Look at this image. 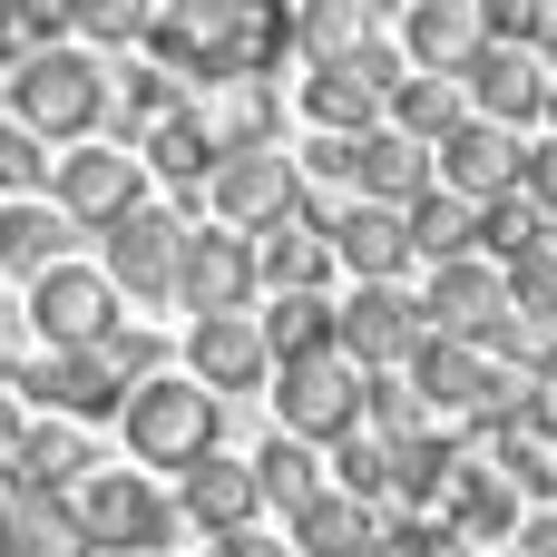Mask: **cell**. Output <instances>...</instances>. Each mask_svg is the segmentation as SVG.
I'll list each match as a JSON object with an SVG mask.
<instances>
[{
	"mask_svg": "<svg viewBox=\"0 0 557 557\" xmlns=\"http://www.w3.org/2000/svg\"><path fill=\"white\" fill-rule=\"evenodd\" d=\"M294 49V20L274 0H166L147 10V69L196 88H245Z\"/></svg>",
	"mask_w": 557,
	"mask_h": 557,
	"instance_id": "6da1fadb",
	"label": "cell"
},
{
	"mask_svg": "<svg viewBox=\"0 0 557 557\" xmlns=\"http://www.w3.org/2000/svg\"><path fill=\"white\" fill-rule=\"evenodd\" d=\"M0 108H10V127H29L39 147H59V137H78V147H88V127L108 117V69H98L78 39L29 49V59L0 78Z\"/></svg>",
	"mask_w": 557,
	"mask_h": 557,
	"instance_id": "7a4b0ae2",
	"label": "cell"
},
{
	"mask_svg": "<svg viewBox=\"0 0 557 557\" xmlns=\"http://www.w3.org/2000/svg\"><path fill=\"white\" fill-rule=\"evenodd\" d=\"M69 519H78L88 557H157L166 548V499H157L147 470H88L69 490Z\"/></svg>",
	"mask_w": 557,
	"mask_h": 557,
	"instance_id": "3957f363",
	"label": "cell"
},
{
	"mask_svg": "<svg viewBox=\"0 0 557 557\" xmlns=\"http://www.w3.org/2000/svg\"><path fill=\"white\" fill-rule=\"evenodd\" d=\"M392 88H401V59L362 39V49L304 69V117H313L323 137H372V127L392 117Z\"/></svg>",
	"mask_w": 557,
	"mask_h": 557,
	"instance_id": "277c9868",
	"label": "cell"
},
{
	"mask_svg": "<svg viewBox=\"0 0 557 557\" xmlns=\"http://www.w3.org/2000/svg\"><path fill=\"white\" fill-rule=\"evenodd\" d=\"M117 431H127V450L147 470H196L215 450V392H196V382H137L127 411H117Z\"/></svg>",
	"mask_w": 557,
	"mask_h": 557,
	"instance_id": "5b68a950",
	"label": "cell"
},
{
	"mask_svg": "<svg viewBox=\"0 0 557 557\" xmlns=\"http://www.w3.org/2000/svg\"><path fill=\"white\" fill-rule=\"evenodd\" d=\"M421 343H431V323H421V304H411V294H392V284H362L352 304H333V352H343L362 382L401 372Z\"/></svg>",
	"mask_w": 557,
	"mask_h": 557,
	"instance_id": "8992f818",
	"label": "cell"
},
{
	"mask_svg": "<svg viewBox=\"0 0 557 557\" xmlns=\"http://www.w3.org/2000/svg\"><path fill=\"white\" fill-rule=\"evenodd\" d=\"M274 411H284V441H352L362 431V372L343 352H313V362H284L274 372Z\"/></svg>",
	"mask_w": 557,
	"mask_h": 557,
	"instance_id": "52a82bcc",
	"label": "cell"
},
{
	"mask_svg": "<svg viewBox=\"0 0 557 557\" xmlns=\"http://www.w3.org/2000/svg\"><path fill=\"white\" fill-rule=\"evenodd\" d=\"M49 206H59L69 225H98V235H108L127 206H147V166H137L127 147H98V137H88L78 157L49 166Z\"/></svg>",
	"mask_w": 557,
	"mask_h": 557,
	"instance_id": "ba28073f",
	"label": "cell"
},
{
	"mask_svg": "<svg viewBox=\"0 0 557 557\" xmlns=\"http://www.w3.org/2000/svg\"><path fill=\"white\" fill-rule=\"evenodd\" d=\"M29 323H39V343H49V352H98V343L117 333V294H108V274L59 264V274H39V284H29Z\"/></svg>",
	"mask_w": 557,
	"mask_h": 557,
	"instance_id": "9c48e42d",
	"label": "cell"
},
{
	"mask_svg": "<svg viewBox=\"0 0 557 557\" xmlns=\"http://www.w3.org/2000/svg\"><path fill=\"white\" fill-rule=\"evenodd\" d=\"M206 206L225 215V235H264L274 215H294V206H304V196H294V157H274V147L215 157V176H206Z\"/></svg>",
	"mask_w": 557,
	"mask_h": 557,
	"instance_id": "30bf717a",
	"label": "cell"
},
{
	"mask_svg": "<svg viewBox=\"0 0 557 557\" xmlns=\"http://www.w3.org/2000/svg\"><path fill=\"white\" fill-rule=\"evenodd\" d=\"M431 186H441V196H460V206L509 196V186H519V137H509V127H490V117H460V127L431 147Z\"/></svg>",
	"mask_w": 557,
	"mask_h": 557,
	"instance_id": "8fae6325",
	"label": "cell"
},
{
	"mask_svg": "<svg viewBox=\"0 0 557 557\" xmlns=\"http://www.w3.org/2000/svg\"><path fill=\"white\" fill-rule=\"evenodd\" d=\"M176 264H186V225L176 206H127L108 225V294H176Z\"/></svg>",
	"mask_w": 557,
	"mask_h": 557,
	"instance_id": "7c38bea8",
	"label": "cell"
},
{
	"mask_svg": "<svg viewBox=\"0 0 557 557\" xmlns=\"http://www.w3.org/2000/svg\"><path fill=\"white\" fill-rule=\"evenodd\" d=\"M460 98H470V117H490V127H529V117H548V59L490 39V49L460 69Z\"/></svg>",
	"mask_w": 557,
	"mask_h": 557,
	"instance_id": "4fadbf2b",
	"label": "cell"
},
{
	"mask_svg": "<svg viewBox=\"0 0 557 557\" xmlns=\"http://www.w3.org/2000/svg\"><path fill=\"white\" fill-rule=\"evenodd\" d=\"M10 382H20L29 401H49V411H88V421H117V411H127V382H117L98 352H20Z\"/></svg>",
	"mask_w": 557,
	"mask_h": 557,
	"instance_id": "5bb4252c",
	"label": "cell"
},
{
	"mask_svg": "<svg viewBox=\"0 0 557 557\" xmlns=\"http://www.w3.org/2000/svg\"><path fill=\"white\" fill-rule=\"evenodd\" d=\"M499 313H509V274H499V264L470 255V264H441V274H431V304H421L431 333H450V343L480 352V343L499 333Z\"/></svg>",
	"mask_w": 557,
	"mask_h": 557,
	"instance_id": "9a60e30c",
	"label": "cell"
},
{
	"mask_svg": "<svg viewBox=\"0 0 557 557\" xmlns=\"http://www.w3.org/2000/svg\"><path fill=\"white\" fill-rule=\"evenodd\" d=\"M176 294H186V313L206 323V313H245V294H255V235H186V264H176Z\"/></svg>",
	"mask_w": 557,
	"mask_h": 557,
	"instance_id": "2e32d148",
	"label": "cell"
},
{
	"mask_svg": "<svg viewBox=\"0 0 557 557\" xmlns=\"http://www.w3.org/2000/svg\"><path fill=\"white\" fill-rule=\"evenodd\" d=\"M186 362H196V392H255V382H274V352H264L255 313H206L186 333Z\"/></svg>",
	"mask_w": 557,
	"mask_h": 557,
	"instance_id": "e0dca14e",
	"label": "cell"
},
{
	"mask_svg": "<svg viewBox=\"0 0 557 557\" xmlns=\"http://www.w3.org/2000/svg\"><path fill=\"white\" fill-rule=\"evenodd\" d=\"M401 49L421 59V78H460V69L490 49V20H480V0H421V10L401 20Z\"/></svg>",
	"mask_w": 557,
	"mask_h": 557,
	"instance_id": "ac0fdd59",
	"label": "cell"
},
{
	"mask_svg": "<svg viewBox=\"0 0 557 557\" xmlns=\"http://www.w3.org/2000/svg\"><path fill=\"white\" fill-rule=\"evenodd\" d=\"M352 186H362V206L411 215L431 196V147H411L401 127H372V137H352Z\"/></svg>",
	"mask_w": 557,
	"mask_h": 557,
	"instance_id": "d6986e66",
	"label": "cell"
},
{
	"mask_svg": "<svg viewBox=\"0 0 557 557\" xmlns=\"http://www.w3.org/2000/svg\"><path fill=\"white\" fill-rule=\"evenodd\" d=\"M323 264H333V245H323L313 206H294L255 235V284H274V294H323Z\"/></svg>",
	"mask_w": 557,
	"mask_h": 557,
	"instance_id": "ffe728a7",
	"label": "cell"
},
{
	"mask_svg": "<svg viewBox=\"0 0 557 557\" xmlns=\"http://www.w3.org/2000/svg\"><path fill=\"white\" fill-rule=\"evenodd\" d=\"M88 470H98L88 441H78L69 421H49V431H20V450H10V490H0V499H69Z\"/></svg>",
	"mask_w": 557,
	"mask_h": 557,
	"instance_id": "44dd1931",
	"label": "cell"
},
{
	"mask_svg": "<svg viewBox=\"0 0 557 557\" xmlns=\"http://www.w3.org/2000/svg\"><path fill=\"white\" fill-rule=\"evenodd\" d=\"M323 245H333V264H352L362 284H392V274L411 264V235H401L392 206H343V215L323 225Z\"/></svg>",
	"mask_w": 557,
	"mask_h": 557,
	"instance_id": "7402d4cb",
	"label": "cell"
},
{
	"mask_svg": "<svg viewBox=\"0 0 557 557\" xmlns=\"http://www.w3.org/2000/svg\"><path fill=\"white\" fill-rule=\"evenodd\" d=\"M401 382H411V401H421V411H460V421H470V401H480V382H490V352H470V343L431 333V343L401 362Z\"/></svg>",
	"mask_w": 557,
	"mask_h": 557,
	"instance_id": "603a6c76",
	"label": "cell"
},
{
	"mask_svg": "<svg viewBox=\"0 0 557 557\" xmlns=\"http://www.w3.org/2000/svg\"><path fill=\"white\" fill-rule=\"evenodd\" d=\"M186 519H196L206 539H245V529H255V470L225 460V450H206V460L186 470Z\"/></svg>",
	"mask_w": 557,
	"mask_h": 557,
	"instance_id": "cb8c5ba5",
	"label": "cell"
},
{
	"mask_svg": "<svg viewBox=\"0 0 557 557\" xmlns=\"http://www.w3.org/2000/svg\"><path fill=\"white\" fill-rule=\"evenodd\" d=\"M69 235H78V225H69L49 196H29V206H0V264H10V274H29V284L69 264Z\"/></svg>",
	"mask_w": 557,
	"mask_h": 557,
	"instance_id": "d4e9b609",
	"label": "cell"
},
{
	"mask_svg": "<svg viewBox=\"0 0 557 557\" xmlns=\"http://www.w3.org/2000/svg\"><path fill=\"white\" fill-rule=\"evenodd\" d=\"M127 157H137V166H157V176H166L176 196H196V186L215 176V137H206V117H196V108H176L166 127H147V137H137Z\"/></svg>",
	"mask_w": 557,
	"mask_h": 557,
	"instance_id": "484cf974",
	"label": "cell"
},
{
	"mask_svg": "<svg viewBox=\"0 0 557 557\" xmlns=\"http://www.w3.org/2000/svg\"><path fill=\"white\" fill-rule=\"evenodd\" d=\"M245 470H255V509H284V519H304V509L323 499V450H304V441H284V431H274V441H264Z\"/></svg>",
	"mask_w": 557,
	"mask_h": 557,
	"instance_id": "4316f807",
	"label": "cell"
},
{
	"mask_svg": "<svg viewBox=\"0 0 557 557\" xmlns=\"http://www.w3.org/2000/svg\"><path fill=\"white\" fill-rule=\"evenodd\" d=\"M255 333H264L274 372H284V362H313V352H333V304H323V294H274V304L255 313Z\"/></svg>",
	"mask_w": 557,
	"mask_h": 557,
	"instance_id": "83f0119b",
	"label": "cell"
},
{
	"mask_svg": "<svg viewBox=\"0 0 557 557\" xmlns=\"http://www.w3.org/2000/svg\"><path fill=\"white\" fill-rule=\"evenodd\" d=\"M401 235H411V255H431V264H470V245H480V206H460V196H421L411 215H401Z\"/></svg>",
	"mask_w": 557,
	"mask_h": 557,
	"instance_id": "f1b7e54d",
	"label": "cell"
},
{
	"mask_svg": "<svg viewBox=\"0 0 557 557\" xmlns=\"http://www.w3.org/2000/svg\"><path fill=\"white\" fill-rule=\"evenodd\" d=\"M539 245H557V225L519 196V186L480 206V264H499V274H509V264H519V255H539Z\"/></svg>",
	"mask_w": 557,
	"mask_h": 557,
	"instance_id": "f546056e",
	"label": "cell"
},
{
	"mask_svg": "<svg viewBox=\"0 0 557 557\" xmlns=\"http://www.w3.org/2000/svg\"><path fill=\"white\" fill-rule=\"evenodd\" d=\"M460 117H470L460 78H401V88H392V127H401L411 147H441V137H450Z\"/></svg>",
	"mask_w": 557,
	"mask_h": 557,
	"instance_id": "4dcf8cb0",
	"label": "cell"
},
{
	"mask_svg": "<svg viewBox=\"0 0 557 557\" xmlns=\"http://www.w3.org/2000/svg\"><path fill=\"white\" fill-rule=\"evenodd\" d=\"M372 539H382V529H372V509H352V499H333V490L294 519V557H362Z\"/></svg>",
	"mask_w": 557,
	"mask_h": 557,
	"instance_id": "1f68e13d",
	"label": "cell"
},
{
	"mask_svg": "<svg viewBox=\"0 0 557 557\" xmlns=\"http://www.w3.org/2000/svg\"><path fill=\"white\" fill-rule=\"evenodd\" d=\"M186 98H176V78L166 69H108V117L127 127V137H147V127H166Z\"/></svg>",
	"mask_w": 557,
	"mask_h": 557,
	"instance_id": "d6a6232c",
	"label": "cell"
},
{
	"mask_svg": "<svg viewBox=\"0 0 557 557\" xmlns=\"http://www.w3.org/2000/svg\"><path fill=\"white\" fill-rule=\"evenodd\" d=\"M10 557H88L69 499H10Z\"/></svg>",
	"mask_w": 557,
	"mask_h": 557,
	"instance_id": "836d02e7",
	"label": "cell"
},
{
	"mask_svg": "<svg viewBox=\"0 0 557 557\" xmlns=\"http://www.w3.org/2000/svg\"><path fill=\"white\" fill-rule=\"evenodd\" d=\"M333 470H343V490H333V499H352V509H372V499H392V441H372V431H352V441H333Z\"/></svg>",
	"mask_w": 557,
	"mask_h": 557,
	"instance_id": "e575fe53",
	"label": "cell"
},
{
	"mask_svg": "<svg viewBox=\"0 0 557 557\" xmlns=\"http://www.w3.org/2000/svg\"><path fill=\"white\" fill-rule=\"evenodd\" d=\"M49 166H59V157H49L29 127H10V117H0V206H29V196H49Z\"/></svg>",
	"mask_w": 557,
	"mask_h": 557,
	"instance_id": "d590c367",
	"label": "cell"
},
{
	"mask_svg": "<svg viewBox=\"0 0 557 557\" xmlns=\"http://www.w3.org/2000/svg\"><path fill=\"white\" fill-rule=\"evenodd\" d=\"M69 39V10H49V0H0V59L20 69L29 49H59Z\"/></svg>",
	"mask_w": 557,
	"mask_h": 557,
	"instance_id": "8d00e7d4",
	"label": "cell"
},
{
	"mask_svg": "<svg viewBox=\"0 0 557 557\" xmlns=\"http://www.w3.org/2000/svg\"><path fill=\"white\" fill-rule=\"evenodd\" d=\"M98 362H108L127 392H137V382H166V343H157V333H137V323H117V333L98 343Z\"/></svg>",
	"mask_w": 557,
	"mask_h": 557,
	"instance_id": "74e56055",
	"label": "cell"
},
{
	"mask_svg": "<svg viewBox=\"0 0 557 557\" xmlns=\"http://www.w3.org/2000/svg\"><path fill=\"white\" fill-rule=\"evenodd\" d=\"M69 29H78V49H98V39H147V10H137V0H78Z\"/></svg>",
	"mask_w": 557,
	"mask_h": 557,
	"instance_id": "f35d334b",
	"label": "cell"
},
{
	"mask_svg": "<svg viewBox=\"0 0 557 557\" xmlns=\"http://www.w3.org/2000/svg\"><path fill=\"white\" fill-rule=\"evenodd\" d=\"M519 196H529V206H539V215L557 225V137H539V147H519Z\"/></svg>",
	"mask_w": 557,
	"mask_h": 557,
	"instance_id": "ab89813d",
	"label": "cell"
},
{
	"mask_svg": "<svg viewBox=\"0 0 557 557\" xmlns=\"http://www.w3.org/2000/svg\"><path fill=\"white\" fill-rule=\"evenodd\" d=\"M304 176H333V186H352V137H313Z\"/></svg>",
	"mask_w": 557,
	"mask_h": 557,
	"instance_id": "60d3db41",
	"label": "cell"
},
{
	"mask_svg": "<svg viewBox=\"0 0 557 557\" xmlns=\"http://www.w3.org/2000/svg\"><path fill=\"white\" fill-rule=\"evenodd\" d=\"M20 450V411H10V392H0V460Z\"/></svg>",
	"mask_w": 557,
	"mask_h": 557,
	"instance_id": "b9f144b4",
	"label": "cell"
},
{
	"mask_svg": "<svg viewBox=\"0 0 557 557\" xmlns=\"http://www.w3.org/2000/svg\"><path fill=\"white\" fill-rule=\"evenodd\" d=\"M0 557H10V499H0Z\"/></svg>",
	"mask_w": 557,
	"mask_h": 557,
	"instance_id": "7bdbcfd3",
	"label": "cell"
},
{
	"mask_svg": "<svg viewBox=\"0 0 557 557\" xmlns=\"http://www.w3.org/2000/svg\"><path fill=\"white\" fill-rule=\"evenodd\" d=\"M548 117H557V69H548Z\"/></svg>",
	"mask_w": 557,
	"mask_h": 557,
	"instance_id": "ee69618b",
	"label": "cell"
}]
</instances>
